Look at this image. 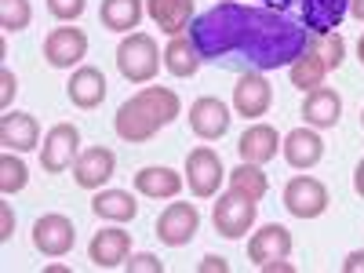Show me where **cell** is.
I'll list each match as a JSON object with an SVG mask.
<instances>
[{"label": "cell", "instance_id": "8d00e7d4", "mask_svg": "<svg viewBox=\"0 0 364 273\" xmlns=\"http://www.w3.org/2000/svg\"><path fill=\"white\" fill-rule=\"evenodd\" d=\"M343 273H364V252H350L343 259Z\"/></svg>", "mask_w": 364, "mask_h": 273}, {"label": "cell", "instance_id": "4dcf8cb0", "mask_svg": "<svg viewBox=\"0 0 364 273\" xmlns=\"http://www.w3.org/2000/svg\"><path fill=\"white\" fill-rule=\"evenodd\" d=\"M314 41H317V51L324 55L328 70H339L346 63V41H343L339 29H336V33H324V37H314Z\"/></svg>", "mask_w": 364, "mask_h": 273}, {"label": "cell", "instance_id": "ac0fdd59", "mask_svg": "<svg viewBox=\"0 0 364 273\" xmlns=\"http://www.w3.org/2000/svg\"><path fill=\"white\" fill-rule=\"evenodd\" d=\"M281 154H284V161H288L291 168L310 171V168H317L321 157H324V139H321L317 128H310V124H306V128H295V132L284 135Z\"/></svg>", "mask_w": 364, "mask_h": 273}, {"label": "cell", "instance_id": "7402d4cb", "mask_svg": "<svg viewBox=\"0 0 364 273\" xmlns=\"http://www.w3.org/2000/svg\"><path fill=\"white\" fill-rule=\"evenodd\" d=\"M66 95L77 109H99L106 102V77L99 66H77L70 84H66Z\"/></svg>", "mask_w": 364, "mask_h": 273}, {"label": "cell", "instance_id": "7a4b0ae2", "mask_svg": "<svg viewBox=\"0 0 364 273\" xmlns=\"http://www.w3.org/2000/svg\"><path fill=\"white\" fill-rule=\"evenodd\" d=\"M178 113H182V99L171 87H139L128 102H120L113 128L124 142H149L161 128L178 120Z\"/></svg>", "mask_w": 364, "mask_h": 273}, {"label": "cell", "instance_id": "52a82bcc", "mask_svg": "<svg viewBox=\"0 0 364 273\" xmlns=\"http://www.w3.org/2000/svg\"><path fill=\"white\" fill-rule=\"evenodd\" d=\"M80 157V128L70 120H58V124L44 135L41 146V168L48 175H63L66 168H73V161Z\"/></svg>", "mask_w": 364, "mask_h": 273}, {"label": "cell", "instance_id": "ffe728a7", "mask_svg": "<svg viewBox=\"0 0 364 273\" xmlns=\"http://www.w3.org/2000/svg\"><path fill=\"white\" fill-rule=\"evenodd\" d=\"M302 117H306V124L317 128V132L336 128L339 117H343L339 91H336V87H324V84L314 87V91H306V99H302Z\"/></svg>", "mask_w": 364, "mask_h": 273}, {"label": "cell", "instance_id": "5bb4252c", "mask_svg": "<svg viewBox=\"0 0 364 273\" xmlns=\"http://www.w3.org/2000/svg\"><path fill=\"white\" fill-rule=\"evenodd\" d=\"M233 117H230V106L215 95H200L193 106H190V132L204 142H215L230 132Z\"/></svg>", "mask_w": 364, "mask_h": 273}, {"label": "cell", "instance_id": "8992f818", "mask_svg": "<svg viewBox=\"0 0 364 273\" xmlns=\"http://www.w3.org/2000/svg\"><path fill=\"white\" fill-rule=\"evenodd\" d=\"M223 178H226L223 157L211 146H197V149L186 154V186H190L193 197H200V200L215 197L219 186H223Z\"/></svg>", "mask_w": 364, "mask_h": 273}, {"label": "cell", "instance_id": "83f0119b", "mask_svg": "<svg viewBox=\"0 0 364 273\" xmlns=\"http://www.w3.org/2000/svg\"><path fill=\"white\" fill-rule=\"evenodd\" d=\"M230 190L240 193V197H252V200H262L266 190H269V178L262 171V164H248V161H240L230 175Z\"/></svg>", "mask_w": 364, "mask_h": 273}, {"label": "cell", "instance_id": "d4e9b609", "mask_svg": "<svg viewBox=\"0 0 364 273\" xmlns=\"http://www.w3.org/2000/svg\"><path fill=\"white\" fill-rule=\"evenodd\" d=\"M91 211L106 223H132L139 215V200L128 190H99L91 197Z\"/></svg>", "mask_w": 364, "mask_h": 273}, {"label": "cell", "instance_id": "2e32d148", "mask_svg": "<svg viewBox=\"0 0 364 273\" xmlns=\"http://www.w3.org/2000/svg\"><path fill=\"white\" fill-rule=\"evenodd\" d=\"M291 255V233L281 223H269L259 233H252L248 240V262H255L259 269H266L269 262H281Z\"/></svg>", "mask_w": 364, "mask_h": 273}, {"label": "cell", "instance_id": "836d02e7", "mask_svg": "<svg viewBox=\"0 0 364 273\" xmlns=\"http://www.w3.org/2000/svg\"><path fill=\"white\" fill-rule=\"evenodd\" d=\"M0 84H4V91H0V106L11 109V99H15V91H18V80L11 70H0Z\"/></svg>", "mask_w": 364, "mask_h": 273}, {"label": "cell", "instance_id": "60d3db41", "mask_svg": "<svg viewBox=\"0 0 364 273\" xmlns=\"http://www.w3.org/2000/svg\"><path fill=\"white\" fill-rule=\"evenodd\" d=\"M215 4H233V0H215Z\"/></svg>", "mask_w": 364, "mask_h": 273}, {"label": "cell", "instance_id": "d6a6232c", "mask_svg": "<svg viewBox=\"0 0 364 273\" xmlns=\"http://www.w3.org/2000/svg\"><path fill=\"white\" fill-rule=\"evenodd\" d=\"M132 273H164V262L157 255H149V252H139V255H128L124 262Z\"/></svg>", "mask_w": 364, "mask_h": 273}, {"label": "cell", "instance_id": "f1b7e54d", "mask_svg": "<svg viewBox=\"0 0 364 273\" xmlns=\"http://www.w3.org/2000/svg\"><path fill=\"white\" fill-rule=\"evenodd\" d=\"M26 182H29V168L22 164V154L4 149V157H0V193L11 197V193L26 190Z\"/></svg>", "mask_w": 364, "mask_h": 273}, {"label": "cell", "instance_id": "8fae6325", "mask_svg": "<svg viewBox=\"0 0 364 273\" xmlns=\"http://www.w3.org/2000/svg\"><path fill=\"white\" fill-rule=\"evenodd\" d=\"M197 230H200V211H197V204H186V200L168 204L161 211V219H157V237L168 248L190 245V240L197 237Z\"/></svg>", "mask_w": 364, "mask_h": 273}, {"label": "cell", "instance_id": "6da1fadb", "mask_svg": "<svg viewBox=\"0 0 364 273\" xmlns=\"http://www.w3.org/2000/svg\"><path fill=\"white\" fill-rule=\"evenodd\" d=\"M190 41L204 63H245L248 70H288L310 48L314 33L262 4H215L190 22Z\"/></svg>", "mask_w": 364, "mask_h": 273}, {"label": "cell", "instance_id": "30bf717a", "mask_svg": "<svg viewBox=\"0 0 364 273\" xmlns=\"http://www.w3.org/2000/svg\"><path fill=\"white\" fill-rule=\"evenodd\" d=\"M87 55V33L77 26H58L44 37V58L51 70H73Z\"/></svg>", "mask_w": 364, "mask_h": 273}, {"label": "cell", "instance_id": "9a60e30c", "mask_svg": "<svg viewBox=\"0 0 364 273\" xmlns=\"http://www.w3.org/2000/svg\"><path fill=\"white\" fill-rule=\"evenodd\" d=\"M132 255V233L128 230H99L95 237H91V245H87V259L95 262L99 269H117V266H124Z\"/></svg>", "mask_w": 364, "mask_h": 273}, {"label": "cell", "instance_id": "44dd1931", "mask_svg": "<svg viewBox=\"0 0 364 273\" xmlns=\"http://www.w3.org/2000/svg\"><path fill=\"white\" fill-rule=\"evenodd\" d=\"M186 186V175H178L175 168H164V164H149V168H139L135 171V190L149 200H175Z\"/></svg>", "mask_w": 364, "mask_h": 273}, {"label": "cell", "instance_id": "9c48e42d", "mask_svg": "<svg viewBox=\"0 0 364 273\" xmlns=\"http://www.w3.org/2000/svg\"><path fill=\"white\" fill-rule=\"evenodd\" d=\"M77 245V226L73 219H66L63 211H48L33 223V248L48 259H58V255H70Z\"/></svg>", "mask_w": 364, "mask_h": 273}, {"label": "cell", "instance_id": "4fadbf2b", "mask_svg": "<svg viewBox=\"0 0 364 273\" xmlns=\"http://www.w3.org/2000/svg\"><path fill=\"white\" fill-rule=\"evenodd\" d=\"M117 171V154L109 146H87L73 161V182L80 190H102Z\"/></svg>", "mask_w": 364, "mask_h": 273}, {"label": "cell", "instance_id": "ab89813d", "mask_svg": "<svg viewBox=\"0 0 364 273\" xmlns=\"http://www.w3.org/2000/svg\"><path fill=\"white\" fill-rule=\"evenodd\" d=\"M357 58H360V66H364V33H360V44H357Z\"/></svg>", "mask_w": 364, "mask_h": 273}, {"label": "cell", "instance_id": "3957f363", "mask_svg": "<svg viewBox=\"0 0 364 273\" xmlns=\"http://www.w3.org/2000/svg\"><path fill=\"white\" fill-rule=\"evenodd\" d=\"M259 4L295 18L299 26H306L314 37L336 33L343 26V18L350 15V0H259Z\"/></svg>", "mask_w": 364, "mask_h": 273}, {"label": "cell", "instance_id": "1f68e13d", "mask_svg": "<svg viewBox=\"0 0 364 273\" xmlns=\"http://www.w3.org/2000/svg\"><path fill=\"white\" fill-rule=\"evenodd\" d=\"M87 8V0H48V11L58 18V22H77Z\"/></svg>", "mask_w": 364, "mask_h": 273}, {"label": "cell", "instance_id": "f546056e", "mask_svg": "<svg viewBox=\"0 0 364 273\" xmlns=\"http://www.w3.org/2000/svg\"><path fill=\"white\" fill-rule=\"evenodd\" d=\"M29 22H33L29 0H0V26H4V33H18Z\"/></svg>", "mask_w": 364, "mask_h": 273}, {"label": "cell", "instance_id": "484cf974", "mask_svg": "<svg viewBox=\"0 0 364 273\" xmlns=\"http://www.w3.org/2000/svg\"><path fill=\"white\" fill-rule=\"evenodd\" d=\"M200 51H197V44L190 41V33H178V37H171L168 41V48H164V70L171 73V77H193L197 70H200Z\"/></svg>", "mask_w": 364, "mask_h": 273}, {"label": "cell", "instance_id": "74e56055", "mask_svg": "<svg viewBox=\"0 0 364 273\" xmlns=\"http://www.w3.org/2000/svg\"><path fill=\"white\" fill-rule=\"evenodd\" d=\"M353 190H357V197L364 200V157H360L357 168H353Z\"/></svg>", "mask_w": 364, "mask_h": 273}, {"label": "cell", "instance_id": "f35d334b", "mask_svg": "<svg viewBox=\"0 0 364 273\" xmlns=\"http://www.w3.org/2000/svg\"><path fill=\"white\" fill-rule=\"evenodd\" d=\"M350 15H353L357 22H364V0H350Z\"/></svg>", "mask_w": 364, "mask_h": 273}, {"label": "cell", "instance_id": "4316f807", "mask_svg": "<svg viewBox=\"0 0 364 273\" xmlns=\"http://www.w3.org/2000/svg\"><path fill=\"white\" fill-rule=\"evenodd\" d=\"M142 15H146L142 0H102V8H99L102 26L113 29V33H135Z\"/></svg>", "mask_w": 364, "mask_h": 273}, {"label": "cell", "instance_id": "d6986e66", "mask_svg": "<svg viewBox=\"0 0 364 273\" xmlns=\"http://www.w3.org/2000/svg\"><path fill=\"white\" fill-rule=\"evenodd\" d=\"M281 142L284 139L277 135V128L255 120V124H248L245 135L237 139V154H240V161H248V164H269L273 157H277Z\"/></svg>", "mask_w": 364, "mask_h": 273}, {"label": "cell", "instance_id": "b9f144b4", "mask_svg": "<svg viewBox=\"0 0 364 273\" xmlns=\"http://www.w3.org/2000/svg\"><path fill=\"white\" fill-rule=\"evenodd\" d=\"M360 128H364V109H360Z\"/></svg>", "mask_w": 364, "mask_h": 273}, {"label": "cell", "instance_id": "ba28073f", "mask_svg": "<svg viewBox=\"0 0 364 273\" xmlns=\"http://www.w3.org/2000/svg\"><path fill=\"white\" fill-rule=\"evenodd\" d=\"M328 204H331L328 186L314 175H295L284 186V208L295 219H321L328 211Z\"/></svg>", "mask_w": 364, "mask_h": 273}, {"label": "cell", "instance_id": "e0dca14e", "mask_svg": "<svg viewBox=\"0 0 364 273\" xmlns=\"http://www.w3.org/2000/svg\"><path fill=\"white\" fill-rule=\"evenodd\" d=\"M0 146L15 149V154H29L41 146V124L33 113H18V109H4L0 117Z\"/></svg>", "mask_w": 364, "mask_h": 273}, {"label": "cell", "instance_id": "7c38bea8", "mask_svg": "<svg viewBox=\"0 0 364 273\" xmlns=\"http://www.w3.org/2000/svg\"><path fill=\"white\" fill-rule=\"evenodd\" d=\"M269 106H273V87H269V80H266L259 70L240 73V77H237V87H233V109H237V117L259 120V117L269 113Z\"/></svg>", "mask_w": 364, "mask_h": 273}, {"label": "cell", "instance_id": "5b68a950", "mask_svg": "<svg viewBox=\"0 0 364 273\" xmlns=\"http://www.w3.org/2000/svg\"><path fill=\"white\" fill-rule=\"evenodd\" d=\"M259 219V200L240 197L233 190L219 193L215 208H211V223H215V233H223L226 240H240Z\"/></svg>", "mask_w": 364, "mask_h": 273}, {"label": "cell", "instance_id": "603a6c76", "mask_svg": "<svg viewBox=\"0 0 364 273\" xmlns=\"http://www.w3.org/2000/svg\"><path fill=\"white\" fill-rule=\"evenodd\" d=\"M146 15L154 18V26L168 37H178L186 33L190 22L197 18L193 15V0H146Z\"/></svg>", "mask_w": 364, "mask_h": 273}, {"label": "cell", "instance_id": "d590c367", "mask_svg": "<svg viewBox=\"0 0 364 273\" xmlns=\"http://www.w3.org/2000/svg\"><path fill=\"white\" fill-rule=\"evenodd\" d=\"M197 269H200V273H230V262H226L223 255H208Z\"/></svg>", "mask_w": 364, "mask_h": 273}, {"label": "cell", "instance_id": "277c9868", "mask_svg": "<svg viewBox=\"0 0 364 273\" xmlns=\"http://www.w3.org/2000/svg\"><path fill=\"white\" fill-rule=\"evenodd\" d=\"M161 48L149 33H124L117 44V70L128 84H149L161 70Z\"/></svg>", "mask_w": 364, "mask_h": 273}, {"label": "cell", "instance_id": "e575fe53", "mask_svg": "<svg viewBox=\"0 0 364 273\" xmlns=\"http://www.w3.org/2000/svg\"><path fill=\"white\" fill-rule=\"evenodd\" d=\"M15 233V211L11 204H0V240H11Z\"/></svg>", "mask_w": 364, "mask_h": 273}, {"label": "cell", "instance_id": "cb8c5ba5", "mask_svg": "<svg viewBox=\"0 0 364 273\" xmlns=\"http://www.w3.org/2000/svg\"><path fill=\"white\" fill-rule=\"evenodd\" d=\"M328 73H331V70H328V63H324V55L317 51V41H310V48L288 66V77H291V84H295L299 91H314V87H321Z\"/></svg>", "mask_w": 364, "mask_h": 273}]
</instances>
